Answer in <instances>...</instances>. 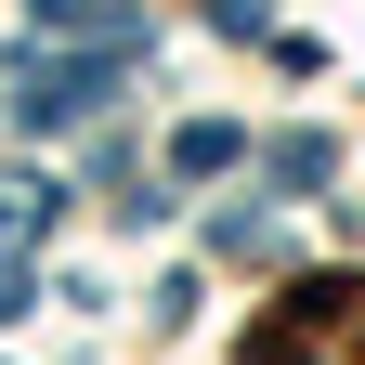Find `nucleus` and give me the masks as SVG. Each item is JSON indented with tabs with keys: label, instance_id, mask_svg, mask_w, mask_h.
Wrapping results in <instances>:
<instances>
[{
	"label": "nucleus",
	"instance_id": "7ed1b4c3",
	"mask_svg": "<svg viewBox=\"0 0 365 365\" xmlns=\"http://www.w3.org/2000/svg\"><path fill=\"white\" fill-rule=\"evenodd\" d=\"M235 157H248V130H235V118H196V130L170 144V170H196V182H209V170H235Z\"/></svg>",
	"mask_w": 365,
	"mask_h": 365
},
{
	"label": "nucleus",
	"instance_id": "20e7f679",
	"mask_svg": "<svg viewBox=\"0 0 365 365\" xmlns=\"http://www.w3.org/2000/svg\"><path fill=\"white\" fill-rule=\"evenodd\" d=\"M261 170H274V182H287V196H313V182H327V170H339V144H327V130H287V144H274Z\"/></svg>",
	"mask_w": 365,
	"mask_h": 365
},
{
	"label": "nucleus",
	"instance_id": "f257e3e1",
	"mask_svg": "<svg viewBox=\"0 0 365 365\" xmlns=\"http://www.w3.org/2000/svg\"><path fill=\"white\" fill-rule=\"evenodd\" d=\"M118 53H130V39H105V53H26L14 118H26V130H66V118H91V105L118 91Z\"/></svg>",
	"mask_w": 365,
	"mask_h": 365
},
{
	"label": "nucleus",
	"instance_id": "f03ea898",
	"mask_svg": "<svg viewBox=\"0 0 365 365\" xmlns=\"http://www.w3.org/2000/svg\"><path fill=\"white\" fill-rule=\"evenodd\" d=\"M53 209H66V182L53 170H39V182L14 170V182H0V248H14V235H53Z\"/></svg>",
	"mask_w": 365,
	"mask_h": 365
},
{
	"label": "nucleus",
	"instance_id": "39448f33",
	"mask_svg": "<svg viewBox=\"0 0 365 365\" xmlns=\"http://www.w3.org/2000/svg\"><path fill=\"white\" fill-rule=\"evenodd\" d=\"M209 26H222V39H261L274 14H261V0H209Z\"/></svg>",
	"mask_w": 365,
	"mask_h": 365
},
{
	"label": "nucleus",
	"instance_id": "423d86ee",
	"mask_svg": "<svg viewBox=\"0 0 365 365\" xmlns=\"http://www.w3.org/2000/svg\"><path fill=\"white\" fill-rule=\"evenodd\" d=\"M26 300H39V287H26V261H0V327H14Z\"/></svg>",
	"mask_w": 365,
	"mask_h": 365
}]
</instances>
